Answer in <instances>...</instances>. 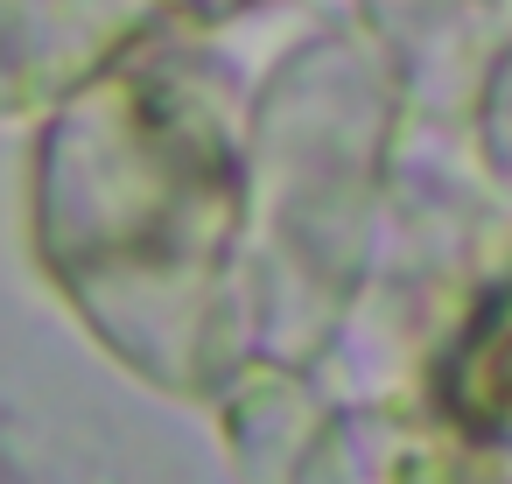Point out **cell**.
<instances>
[{
  "mask_svg": "<svg viewBox=\"0 0 512 484\" xmlns=\"http://www.w3.org/2000/svg\"><path fill=\"white\" fill-rule=\"evenodd\" d=\"M449 407L477 435H512V288L491 295V309L470 323L449 365Z\"/></svg>",
  "mask_w": 512,
  "mask_h": 484,
  "instance_id": "1",
  "label": "cell"
}]
</instances>
